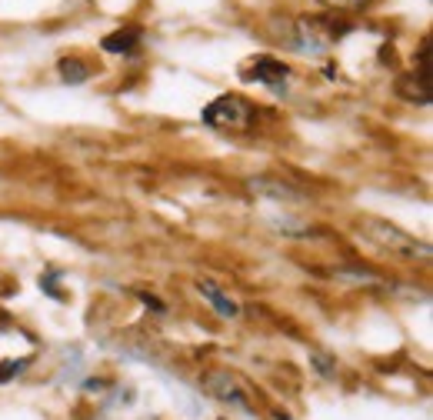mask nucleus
<instances>
[{
	"label": "nucleus",
	"mask_w": 433,
	"mask_h": 420,
	"mask_svg": "<svg viewBox=\"0 0 433 420\" xmlns=\"http://www.w3.org/2000/svg\"><path fill=\"white\" fill-rule=\"evenodd\" d=\"M240 77L280 90L283 84H287V77H290V67L283 64V60H277V57H253L250 64H243V74H240Z\"/></svg>",
	"instance_id": "4"
},
{
	"label": "nucleus",
	"mask_w": 433,
	"mask_h": 420,
	"mask_svg": "<svg viewBox=\"0 0 433 420\" xmlns=\"http://www.w3.org/2000/svg\"><path fill=\"white\" fill-rule=\"evenodd\" d=\"M350 33V23L340 17H300L297 21V44L300 50H330Z\"/></svg>",
	"instance_id": "2"
},
{
	"label": "nucleus",
	"mask_w": 433,
	"mask_h": 420,
	"mask_svg": "<svg viewBox=\"0 0 433 420\" xmlns=\"http://www.w3.org/2000/svg\"><path fill=\"white\" fill-rule=\"evenodd\" d=\"M207 387H210V394H214V397L224 400V404H234V407L247 410V400H243V394H240L237 377H230V374H210V377H207Z\"/></svg>",
	"instance_id": "6"
},
{
	"label": "nucleus",
	"mask_w": 433,
	"mask_h": 420,
	"mask_svg": "<svg viewBox=\"0 0 433 420\" xmlns=\"http://www.w3.org/2000/svg\"><path fill=\"white\" fill-rule=\"evenodd\" d=\"M87 74H90V70H87L84 60H77V57H64V60H60V77H64L67 84H84Z\"/></svg>",
	"instance_id": "9"
},
{
	"label": "nucleus",
	"mask_w": 433,
	"mask_h": 420,
	"mask_svg": "<svg viewBox=\"0 0 433 420\" xmlns=\"http://www.w3.org/2000/svg\"><path fill=\"white\" fill-rule=\"evenodd\" d=\"M200 294H204V297L210 300V304H214L220 317H237V304H234V300H230L227 294H224V290L217 287V284L204 280V284H200Z\"/></svg>",
	"instance_id": "8"
},
{
	"label": "nucleus",
	"mask_w": 433,
	"mask_h": 420,
	"mask_svg": "<svg viewBox=\"0 0 433 420\" xmlns=\"http://www.w3.org/2000/svg\"><path fill=\"white\" fill-rule=\"evenodd\" d=\"M397 94L410 104H430V70L420 67L417 74H407V77L397 84Z\"/></svg>",
	"instance_id": "5"
},
{
	"label": "nucleus",
	"mask_w": 433,
	"mask_h": 420,
	"mask_svg": "<svg viewBox=\"0 0 433 420\" xmlns=\"http://www.w3.org/2000/svg\"><path fill=\"white\" fill-rule=\"evenodd\" d=\"M250 187L257 190V194H270V197H277V200H300L297 190H290L287 184H273V180H253Z\"/></svg>",
	"instance_id": "10"
},
{
	"label": "nucleus",
	"mask_w": 433,
	"mask_h": 420,
	"mask_svg": "<svg viewBox=\"0 0 433 420\" xmlns=\"http://www.w3.org/2000/svg\"><path fill=\"white\" fill-rule=\"evenodd\" d=\"M200 121L217 127V131H247L250 121H253V111H250V104L237 94H224V97H217L214 104H207L204 114H200Z\"/></svg>",
	"instance_id": "3"
},
{
	"label": "nucleus",
	"mask_w": 433,
	"mask_h": 420,
	"mask_svg": "<svg viewBox=\"0 0 433 420\" xmlns=\"http://www.w3.org/2000/svg\"><path fill=\"white\" fill-rule=\"evenodd\" d=\"M141 44V31L137 27H120V31L104 37V50L107 54H133Z\"/></svg>",
	"instance_id": "7"
},
{
	"label": "nucleus",
	"mask_w": 433,
	"mask_h": 420,
	"mask_svg": "<svg viewBox=\"0 0 433 420\" xmlns=\"http://www.w3.org/2000/svg\"><path fill=\"white\" fill-rule=\"evenodd\" d=\"M360 231L367 237L370 243H377L380 250H387V254L400 257V260H427L430 257V247L423 241H417L413 233H403L397 223L390 221H380V217H363L360 221Z\"/></svg>",
	"instance_id": "1"
},
{
	"label": "nucleus",
	"mask_w": 433,
	"mask_h": 420,
	"mask_svg": "<svg viewBox=\"0 0 433 420\" xmlns=\"http://www.w3.org/2000/svg\"><path fill=\"white\" fill-rule=\"evenodd\" d=\"M320 4H327V7H336V11H357V7H363L367 0H320Z\"/></svg>",
	"instance_id": "11"
}]
</instances>
